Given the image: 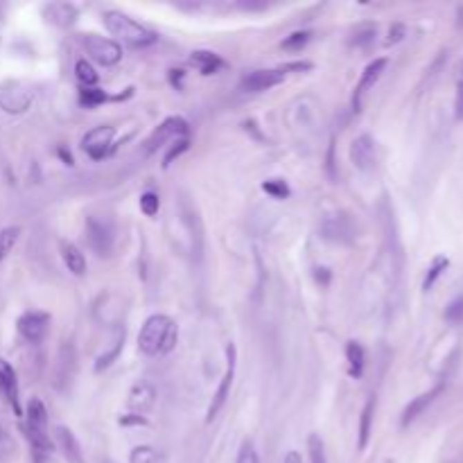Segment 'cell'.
<instances>
[{"instance_id":"obj_3","label":"cell","mask_w":463,"mask_h":463,"mask_svg":"<svg viewBox=\"0 0 463 463\" xmlns=\"http://www.w3.org/2000/svg\"><path fill=\"white\" fill-rule=\"evenodd\" d=\"M25 432H28V439L37 459L44 461L50 450H53V443H50L48 434V409L39 398H32L28 402V425H25Z\"/></svg>"},{"instance_id":"obj_1","label":"cell","mask_w":463,"mask_h":463,"mask_svg":"<svg viewBox=\"0 0 463 463\" xmlns=\"http://www.w3.org/2000/svg\"><path fill=\"white\" fill-rule=\"evenodd\" d=\"M176 339H179V330L176 323L165 314H151L140 328L138 334V350L142 355H163L174 348Z\"/></svg>"},{"instance_id":"obj_12","label":"cell","mask_w":463,"mask_h":463,"mask_svg":"<svg viewBox=\"0 0 463 463\" xmlns=\"http://www.w3.org/2000/svg\"><path fill=\"white\" fill-rule=\"evenodd\" d=\"M386 64H389V59L386 57H380V59H375V62H370L366 68H364V73H361V77H359V82H357V86H355V95H352V106H355V111H359V102H361V95L370 88V86H375V82L382 77V73H384V68H386Z\"/></svg>"},{"instance_id":"obj_31","label":"cell","mask_w":463,"mask_h":463,"mask_svg":"<svg viewBox=\"0 0 463 463\" xmlns=\"http://www.w3.org/2000/svg\"><path fill=\"white\" fill-rule=\"evenodd\" d=\"M188 145H190V138L188 136H183V138H176V140H172V145H170V151L165 154V158H163V165L167 167L170 165L174 158H179L185 149H188Z\"/></svg>"},{"instance_id":"obj_40","label":"cell","mask_w":463,"mask_h":463,"mask_svg":"<svg viewBox=\"0 0 463 463\" xmlns=\"http://www.w3.org/2000/svg\"><path fill=\"white\" fill-rule=\"evenodd\" d=\"M459 82H463V59H461V64H459Z\"/></svg>"},{"instance_id":"obj_8","label":"cell","mask_w":463,"mask_h":463,"mask_svg":"<svg viewBox=\"0 0 463 463\" xmlns=\"http://www.w3.org/2000/svg\"><path fill=\"white\" fill-rule=\"evenodd\" d=\"M226 357H229V366H226V373L222 377L220 386H217V393H215L213 402H210V407H208V416H206L208 423L220 414L222 407L226 405V398H229V393H231L233 377H235V357H238L235 355V343H229V346H226Z\"/></svg>"},{"instance_id":"obj_37","label":"cell","mask_w":463,"mask_h":463,"mask_svg":"<svg viewBox=\"0 0 463 463\" xmlns=\"http://www.w3.org/2000/svg\"><path fill=\"white\" fill-rule=\"evenodd\" d=\"M454 115H457V120H463V82L457 84V100H454Z\"/></svg>"},{"instance_id":"obj_4","label":"cell","mask_w":463,"mask_h":463,"mask_svg":"<svg viewBox=\"0 0 463 463\" xmlns=\"http://www.w3.org/2000/svg\"><path fill=\"white\" fill-rule=\"evenodd\" d=\"M82 46L93 62H97L100 66H104V68L120 64L122 59V46L113 39H106L100 35H86L82 39Z\"/></svg>"},{"instance_id":"obj_26","label":"cell","mask_w":463,"mask_h":463,"mask_svg":"<svg viewBox=\"0 0 463 463\" xmlns=\"http://www.w3.org/2000/svg\"><path fill=\"white\" fill-rule=\"evenodd\" d=\"M308 452H310V463H328L325 459V445L319 434H310L308 439Z\"/></svg>"},{"instance_id":"obj_30","label":"cell","mask_w":463,"mask_h":463,"mask_svg":"<svg viewBox=\"0 0 463 463\" xmlns=\"http://www.w3.org/2000/svg\"><path fill=\"white\" fill-rule=\"evenodd\" d=\"M158 206H161V199H158L156 192H142L140 195V210L147 217H154L158 213Z\"/></svg>"},{"instance_id":"obj_29","label":"cell","mask_w":463,"mask_h":463,"mask_svg":"<svg viewBox=\"0 0 463 463\" xmlns=\"http://www.w3.org/2000/svg\"><path fill=\"white\" fill-rule=\"evenodd\" d=\"M263 190L267 195H272L274 199H287L290 197V185L283 179H267L263 183Z\"/></svg>"},{"instance_id":"obj_25","label":"cell","mask_w":463,"mask_h":463,"mask_svg":"<svg viewBox=\"0 0 463 463\" xmlns=\"http://www.w3.org/2000/svg\"><path fill=\"white\" fill-rule=\"evenodd\" d=\"M375 35H377L375 25H359V28L352 32L350 44L357 46V48H366V46H370L375 41Z\"/></svg>"},{"instance_id":"obj_9","label":"cell","mask_w":463,"mask_h":463,"mask_svg":"<svg viewBox=\"0 0 463 463\" xmlns=\"http://www.w3.org/2000/svg\"><path fill=\"white\" fill-rule=\"evenodd\" d=\"M285 79V70L283 68H263V70H254L242 77V91L247 93H263L278 86Z\"/></svg>"},{"instance_id":"obj_19","label":"cell","mask_w":463,"mask_h":463,"mask_svg":"<svg viewBox=\"0 0 463 463\" xmlns=\"http://www.w3.org/2000/svg\"><path fill=\"white\" fill-rule=\"evenodd\" d=\"M62 258H64L66 267H68V272H73L75 276L86 274V258H84V254L75 247V244H70V242L62 244Z\"/></svg>"},{"instance_id":"obj_7","label":"cell","mask_w":463,"mask_h":463,"mask_svg":"<svg viewBox=\"0 0 463 463\" xmlns=\"http://www.w3.org/2000/svg\"><path fill=\"white\" fill-rule=\"evenodd\" d=\"M86 238L91 249L97 256H108L113 251V229L111 224L100 220V217H88L86 222Z\"/></svg>"},{"instance_id":"obj_38","label":"cell","mask_w":463,"mask_h":463,"mask_svg":"<svg viewBox=\"0 0 463 463\" xmlns=\"http://www.w3.org/2000/svg\"><path fill=\"white\" fill-rule=\"evenodd\" d=\"M283 463H303V459H301V454L296 450H290L287 454H285Z\"/></svg>"},{"instance_id":"obj_32","label":"cell","mask_w":463,"mask_h":463,"mask_svg":"<svg viewBox=\"0 0 463 463\" xmlns=\"http://www.w3.org/2000/svg\"><path fill=\"white\" fill-rule=\"evenodd\" d=\"M445 321H450V323H463V294L454 299L448 308H445Z\"/></svg>"},{"instance_id":"obj_11","label":"cell","mask_w":463,"mask_h":463,"mask_svg":"<svg viewBox=\"0 0 463 463\" xmlns=\"http://www.w3.org/2000/svg\"><path fill=\"white\" fill-rule=\"evenodd\" d=\"M350 161L361 172H368L375 167V142L368 133L357 136L350 142Z\"/></svg>"},{"instance_id":"obj_27","label":"cell","mask_w":463,"mask_h":463,"mask_svg":"<svg viewBox=\"0 0 463 463\" xmlns=\"http://www.w3.org/2000/svg\"><path fill=\"white\" fill-rule=\"evenodd\" d=\"M129 463H158V454L151 445H138L131 450Z\"/></svg>"},{"instance_id":"obj_23","label":"cell","mask_w":463,"mask_h":463,"mask_svg":"<svg viewBox=\"0 0 463 463\" xmlns=\"http://www.w3.org/2000/svg\"><path fill=\"white\" fill-rule=\"evenodd\" d=\"M75 75H77V79L84 84V88H91L97 84V73L93 68V64L86 62V59H79V62L75 64Z\"/></svg>"},{"instance_id":"obj_5","label":"cell","mask_w":463,"mask_h":463,"mask_svg":"<svg viewBox=\"0 0 463 463\" xmlns=\"http://www.w3.org/2000/svg\"><path fill=\"white\" fill-rule=\"evenodd\" d=\"M115 129L108 127V124H100V127L91 129L86 136L82 138V149L93 158V161H102L108 154V149L113 145Z\"/></svg>"},{"instance_id":"obj_2","label":"cell","mask_w":463,"mask_h":463,"mask_svg":"<svg viewBox=\"0 0 463 463\" xmlns=\"http://www.w3.org/2000/svg\"><path fill=\"white\" fill-rule=\"evenodd\" d=\"M102 21L106 25V30L111 32L115 39H120L122 44H127L131 48H147L154 46L158 41V35L154 30H149L147 25H142L138 21H133L131 16L108 10L102 14Z\"/></svg>"},{"instance_id":"obj_34","label":"cell","mask_w":463,"mask_h":463,"mask_svg":"<svg viewBox=\"0 0 463 463\" xmlns=\"http://www.w3.org/2000/svg\"><path fill=\"white\" fill-rule=\"evenodd\" d=\"M235 463H260V457H258V452H256V445L251 443V441L242 443V448L238 452V461H235Z\"/></svg>"},{"instance_id":"obj_36","label":"cell","mask_w":463,"mask_h":463,"mask_svg":"<svg viewBox=\"0 0 463 463\" xmlns=\"http://www.w3.org/2000/svg\"><path fill=\"white\" fill-rule=\"evenodd\" d=\"M405 39V25L402 23H395V25H391V30H389V39H386V44H398V41H402Z\"/></svg>"},{"instance_id":"obj_14","label":"cell","mask_w":463,"mask_h":463,"mask_svg":"<svg viewBox=\"0 0 463 463\" xmlns=\"http://www.w3.org/2000/svg\"><path fill=\"white\" fill-rule=\"evenodd\" d=\"M55 439H57V445H59V450H62V454L66 457V461H68V463H86V461H84L82 445H79L77 439H75V434L70 432L68 427H64V425L55 427Z\"/></svg>"},{"instance_id":"obj_10","label":"cell","mask_w":463,"mask_h":463,"mask_svg":"<svg viewBox=\"0 0 463 463\" xmlns=\"http://www.w3.org/2000/svg\"><path fill=\"white\" fill-rule=\"evenodd\" d=\"M50 325V314L39 312V310H32V312H25L19 319V332L23 334V339H28L30 343H39L48 334Z\"/></svg>"},{"instance_id":"obj_21","label":"cell","mask_w":463,"mask_h":463,"mask_svg":"<svg viewBox=\"0 0 463 463\" xmlns=\"http://www.w3.org/2000/svg\"><path fill=\"white\" fill-rule=\"evenodd\" d=\"M346 359H348L350 377H361V373H364V364H366V352L361 348V343H357V341L346 343Z\"/></svg>"},{"instance_id":"obj_18","label":"cell","mask_w":463,"mask_h":463,"mask_svg":"<svg viewBox=\"0 0 463 463\" xmlns=\"http://www.w3.org/2000/svg\"><path fill=\"white\" fill-rule=\"evenodd\" d=\"M190 64L195 66L201 75H213L224 66L222 57L215 55V53H208V50H197V53H192Z\"/></svg>"},{"instance_id":"obj_20","label":"cell","mask_w":463,"mask_h":463,"mask_svg":"<svg viewBox=\"0 0 463 463\" xmlns=\"http://www.w3.org/2000/svg\"><path fill=\"white\" fill-rule=\"evenodd\" d=\"M373 416H375V395H370V398L366 400V405H364V411H361V418H359V441H357L359 452L366 450V445H368Z\"/></svg>"},{"instance_id":"obj_16","label":"cell","mask_w":463,"mask_h":463,"mask_svg":"<svg viewBox=\"0 0 463 463\" xmlns=\"http://www.w3.org/2000/svg\"><path fill=\"white\" fill-rule=\"evenodd\" d=\"M0 391H3L5 398L10 400V405L14 407L16 414H21V405H19V380H16L14 368L7 364L5 359H0Z\"/></svg>"},{"instance_id":"obj_6","label":"cell","mask_w":463,"mask_h":463,"mask_svg":"<svg viewBox=\"0 0 463 463\" xmlns=\"http://www.w3.org/2000/svg\"><path fill=\"white\" fill-rule=\"evenodd\" d=\"M188 136V122L183 117H167L165 122H161L158 127L151 131V136L145 140V151H156L158 147H163L167 140H176Z\"/></svg>"},{"instance_id":"obj_22","label":"cell","mask_w":463,"mask_h":463,"mask_svg":"<svg viewBox=\"0 0 463 463\" xmlns=\"http://www.w3.org/2000/svg\"><path fill=\"white\" fill-rule=\"evenodd\" d=\"M448 267H450V260H448V258H443V256H441V258H436L434 263H432V267L427 269V276H425V281H423V290H425V292L432 290L434 285H436V281H439V278L443 276V272H445V269H448Z\"/></svg>"},{"instance_id":"obj_33","label":"cell","mask_w":463,"mask_h":463,"mask_svg":"<svg viewBox=\"0 0 463 463\" xmlns=\"http://www.w3.org/2000/svg\"><path fill=\"white\" fill-rule=\"evenodd\" d=\"M82 102L86 106H95V104H102L106 100V93L104 91H97V88H82L79 93Z\"/></svg>"},{"instance_id":"obj_13","label":"cell","mask_w":463,"mask_h":463,"mask_svg":"<svg viewBox=\"0 0 463 463\" xmlns=\"http://www.w3.org/2000/svg\"><path fill=\"white\" fill-rule=\"evenodd\" d=\"M441 391H443V384H436L434 389H429V391H425V393H420V395H416L414 400L409 402V405L405 407V411H402V427H407V425H411L414 420L423 414V411L432 405V402L439 398L441 395Z\"/></svg>"},{"instance_id":"obj_39","label":"cell","mask_w":463,"mask_h":463,"mask_svg":"<svg viewBox=\"0 0 463 463\" xmlns=\"http://www.w3.org/2000/svg\"><path fill=\"white\" fill-rule=\"evenodd\" d=\"M59 156H62L64 161L68 163V165H73V156H70V151H66L64 147H59Z\"/></svg>"},{"instance_id":"obj_35","label":"cell","mask_w":463,"mask_h":463,"mask_svg":"<svg viewBox=\"0 0 463 463\" xmlns=\"http://www.w3.org/2000/svg\"><path fill=\"white\" fill-rule=\"evenodd\" d=\"M120 348H122V339H117L115 341V346H113V350L111 352H106V355H102L97 359V364H95V370H102V368H106L108 364H111V359H115V355L120 352Z\"/></svg>"},{"instance_id":"obj_24","label":"cell","mask_w":463,"mask_h":463,"mask_svg":"<svg viewBox=\"0 0 463 463\" xmlns=\"http://www.w3.org/2000/svg\"><path fill=\"white\" fill-rule=\"evenodd\" d=\"M19 235H21L19 226H10V229L0 231V263H3L7 256H10V251L14 249V244L19 242Z\"/></svg>"},{"instance_id":"obj_28","label":"cell","mask_w":463,"mask_h":463,"mask_svg":"<svg viewBox=\"0 0 463 463\" xmlns=\"http://www.w3.org/2000/svg\"><path fill=\"white\" fill-rule=\"evenodd\" d=\"M310 39H312V32H294V35H290L283 41L281 48L290 50V53H296V50H303L310 44Z\"/></svg>"},{"instance_id":"obj_15","label":"cell","mask_w":463,"mask_h":463,"mask_svg":"<svg viewBox=\"0 0 463 463\" xmlns=\"http://www.w3.org/2000/svg\"><path fill=\"white\" fill-rule=\"evenodd\" d=\"M154 400H156L154 386H151L149 382H138L136 386H133L131 395H129V409L136 416H142L147 409L154 407Z\"/></svg>"},{"instance_id":"obj_17","label":"cell","mask_w":463,"mask_h":463,"mask_svg":"<svg viewBox=\"0 0 463 463\" xmlns=\"http://www.w3.org/2000/svg\"><path fill=\"white\" fill-rule=\"evenodd\" d=\"M48 21L59 25V28H70V25L77 21V10L68 3H53L46 7Z\"/></svg>"}]
</instances>
